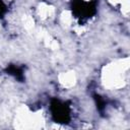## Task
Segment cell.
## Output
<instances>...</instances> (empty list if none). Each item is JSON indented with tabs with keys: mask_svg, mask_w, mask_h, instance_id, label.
Returning a JSON list of instances; mask_svg holds the SVG:
<instances>
[{
	"mask_svg": "<svg viewBox=\"0 0 130 130\" xmlns=\"http://www.w3.org/2000/svg\"><path fill=\"white\" fill-rule=\"evenodd\" d=\"M71 11L73 17L81 24L86 23L98 13L96 0H72Z\"/></svg>",
	"mask_w": 130,
	"mask_h": 130,
	"instance_id": "6da1fadb",
	"label": "cell"
},
{
	"mask_svg": "<svg viewBox=\"0 0 130 130\" xmlns=\"http://www.w3.org/2000/svg\"><path fill=\"white\" fill-rule=\"evenodd\" d=\"M49 113L51 119L58 124H68L73 119L72 105L68 101L53 99L50 102Z\"/></svg>",
	"mask_w": 130,
	"mask_h": 130,
	"instance_id": "7a4b0ae2",
	"label": "cell"
},
{
	"mask_svg": "<svg viewBox=\"0 0 130 130\" xmlns=\"http://www.w3.org/2000/svg\"><path fill=\"white\" fill-rule=\"evenodd\" d=\"M5 72H6V74L10 75L11 77H13L15 80H17L19 82H22L25 79L24 68L18 64H9L6 67Z\"/></svg>",
	"mask_w": 130,
	"mask_h": 130,
	"instance_id": "3957f363",
	"label": "cell"
},
{
	"mask_svg": "<svg viewBox=\"0 0 130 130\" xmlns=\"http://www.w3.org/2000/svg\"><path fill=\"white\" fill-rule=\"evenodd\" d=\"M13 0H0V19H4L8 13Z\"/></svg>",
	"mask_w": 130,
	"mask_h": 130,
	"instance_id": "277c9868",
	"label": "cell"
}]
</instances>
